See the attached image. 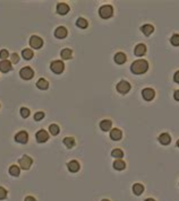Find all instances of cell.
Masks as SVG:
<instances>
[{"label": "cell", "mask_w": 179, "mask_h": 201, "mask_svg": "<svg viewBox=\"0 0 179 201\" xmlns=\"http://www.w3.org/2000/svg\"><path fill=\"white\" fill-rule=\"evenodd\" d=\"M149 69V62L144 59H138L134 61L130 66V71L135 75H142Z\"/></svg>", "instance_id": "1"}, {"label": "cell", "mask_w": 179, "mask_h": 201, "mask_svg": "<svg viewBox=\"0 0 179 201\" xmlns=\"http://www.w3.org/2000/svg\"><path fill=\"white\" fill-rule=\"evenodd\" d=\"M99 15L101 16V18L103 19H108V18H110L111 16L114 15V8L111 5H105V6H102L101 8L99 9Z\"/></svg>", "instance_id": "2"}, {"label": "cell", "mask_w": 179, "mask_h": 201, "mask_svg": "<svg viewBox=\"0 0 179 201\" xmlns=\"http://www.w3.org/2000/svg\"><path fill=\"white\" fill-rule=\"evenodd\" d=\"M50 69L54 71V74H61L64 69H65V65L60 60H54V61H52L50 63Z\"/></svg>", "instance_id": "3"}, {"label": "cell", "mask_w": 179, "mask_h": 201, "mask_svg": "<svg viewBox=\"0 0 179 201\" xmlns=\"http://www.w3.org/2000/svg\"><path fill=\"white\" fill-rule=\"evenodd\" d=\"M116 88L120 94H127L130 91V84L127 80H120L119 83L117 84Z\"/></svg>", "instance_id": "4"}, {"label": "cell", "mask_w": 179, "mask_h": 201, "mask_svg": "<svg viewBox=\"0 0 179 201\" xmlns=\"http://www.w3.org/2000/svg\"><path fill=\"white\" fill-rule=\"evenodd\" d=\"M32 158H31L30 156H27V155H23V157H22L21 159H19V162H18V164H19V166H21V169H30L31 165H32Z\"/></svg>", "instance_id": "5"}, {"label": "cell", "mask_w": 179, "mask_h": 201, "mask_svg": "<svg viewBox=\"0 0 179 201\" xmlns=\"http://www.w3.org/2000/svg\"><path fill=\"white\" fill-rule=\"evenodd\" d=\"M19 75H21V77L25 80H30L33 78L34 76V71H33L32 68L30 67H24V68H22L21 71H19Z\"/></svg>", "instance_id": "6"}, {"label": "cell", "mask_w": 179, "mask_h": 201, "mask_svg": "<svg viewBox=\"0 0 179 201\" xmlns=\"http://www.w3.org/2000/svg\"><path fill=\"white\" fill-rule=\"evenodd\" d=\"M30 45H31V47L38 50V49L42 47V45H43V40H42L40 36L32 35L31 36V39H30Z\"/></svg>", "instance_id": "7"}, {"label": "cell", "mask_w": 179, "mask_h": 201, "mask_svg": "<svg viewBox=\"0 0 179 201\" xmlns=\"http://www.w3.org/2000/svg\"><path fill=\"white\" fill-rule=\"evenodd\" d=\"M15 140L19 144H26L28 141V133L26 131H19L15 136Z\"/></svg>", "instance_id": "8"}, {"label": "cell", "mask_w": 179, "mask_h": 201, "mask_svg": "<svg viewBox=\"0 0 179 201\" xmlns=\"http://www.w3.org/2000/svg\"><path fill=\"white\" fill-rule=\"evenodd\" d=\"M35 138H36V141L40 142V144H42V142L48 141L49 135H48V132H47L45 130H40V131H38V132H36Z\"/></svg>", "instance_id": "9"}, {"label": "cell", "mask_w": 179, "mask_h": 201, "mask_svg": "<svg viewBox=\"0 0 179 201\" xmlns=\"http://www.w3.org/2000/svg\"><path fill=\"white\" fill-rule=\"evenodd\" d=\"M142 96L145 100H152L155 96V92L154 89L152 88H144L142 91Z\"/></svg>", "instance_id": "10"}, {"label": "cell", "mask_w": 179, "mask_h": 201, "mask_svg": "<svg viewBox=\"0 0 179 201\" xmlns=\"http://www.w3.org/2000/svg\"><path fill=\"white\" fill-rule=\"evenodd\" d=\"M134 53H135V56H144V54L146 53V45L143 44V43L137 44L134 49Z\"/></svg>", "instance_id": "11"}, {"label": "cell", "mask_w": 179, "mask_h": 201, "mask_svg": "<svg viewBox=\"0 0 179 201\" xmlns=\"http://www.w3.org/2000/svg\"><path fill=\"white\" fill-rule=\"evenodd\" d=\"M67 30H66V27L64 26H59L56 28L54 31V36L57 37V39H65L66 36H67Z\"/></svg>", "instance_id": "12"}, {"label": "cell", "mask_w": 179, "mask_h": 201, "mask_svg": "<svg viewBox=\"0 0 179 201\" xmlns=\"http://www.w3.org/2000/svg\"><path fill=\"white\" fill-rule=\"evenodd\" d=\"M67 167H68L69 172L76 173V172L79 171L81 165H79V163H78L77 160H70V162H68V164H67Z\"/></svg>", "instance_id": "13"}, {"label": "cell", "mask_w": 179, "mask_h": 201, "mask_svg": "<svg viewBox=\"0 0 179 201\" xmlns=\"http://www.w3.org/2000/svg\"><path fill=\"white\" fill-rule=\"evenodd\" d=\"M159 142H160V144H162V145H164V146L169 145V144L171 142L170 135H169V133H167V132L161 133V135L159 136Z\"/></svg>", "instance_id": "14"}, {"label": "cell", "mask_w": 179, "mask_h": 201, "mask_svg": "<svg viewBox=\"0 0 179 201\" xmlns=\"http://www.w3.org/2000/svg\"><path fill=\"white\" fill-rule=\"evenodd\" d=\"M12 62L8 61V60H3L0 62V71L1 72H8V71L12 70Z\"/></svg>", "instance_id": "15"}, {"label": "cell", "mask_w": 179, "mask_h": 201, "mask_svg": "<svg viewBox=\"0 0 179 201\" xmlns=\"http://www.w3.org/2000/svg\"><path fill=\"white\" fill-rule=\"evenodd\" d=\"M69 12V6L65 2H60L57 5V12L59 15H66Z\"/></svg>", "instance_id": "16"}, {"label": "cell", "mask_w": 179, "mask_h": 201, "mask_svg": "<svg viewBox=\"0 0 179 201\" xmlns=\"http://www.w3.org/2000/svg\"><path fill=\"white\" fill-rule=\"evenodd\" d=\"M115 62L118 63V65H122V63H125L126 60H127V56L124 52H118V53L115 54V58H114Z\"/></svg>", "instance_id": "17"}, {"label": "cell", "mask_w": 179, "mask_h": 201, "mask_svg": "<svg viewBox=\"0 0 179 201\" xmlns=\"http://www.w3.org/2000/svg\"><path fill=\"white\" fill-rule=\"evenodd\" d=\"M122 137V132L120 129H112V130L110 131V138L112 140H115V141H117V140H120Z\"/></svg>", "instance_id": "18"}, {"label": "cell", "mask_w": 179, "mask_h": 201, "mask_svg": "<svg viewBox=\"0 0 179 201\" xmlns=\"http://www.w3.org/2000/svg\"><path fill=\"white\" fill-rule=\"evenodd\" d=\"M111 127H112V122H111V120L105 119V120H102V121L100 122V128H101L102 131H109L111 129Z\"/></svg>", "instance_id": "19"}, {"label": "cell", "mask_w": 179, "mask_h": 201, "mask_svg": "<svg viewBox=\"0 0 179 201\" xmlns=\"http://www.w3.org/2000/svg\"><path fill=\"white\" fill-rule=\"evenodd\" d=\"M141 31L144 33V35L149 36L154 32V27L152 25H150V24H145V25H143V26L141 27Z\"/></svg>", "instance_id": "20"}, {"label": "cell", "mask_w": 179, "mask_h": 201, "mask_svg": "<svg viewBox=\"0 0 179 201\" xmlns=\"http://www.w3.org/2000/svg\"><path fill=\"white\" fill-rule=\"evenodd\" d=\"M114 169L117 171H122L126 169V163L122 159H116L114 162Z\"/></svg>", "instance_id": "21"}, {"label": "cell", "mask_w": 179, "mask_h": 201, "mask_svg": "<svg viewBox=\"0 0 179 201\" xmlns=\"http://www.w3.org/2000/svg\"><path fill=\"white\" fill-rule=\"evenodd\" d=\"M144 191V185L141 183H135L133 185V192L135 195H141Z\"/></svg>", "instance_id": "22"}, {"label": "cell", "mask_w": 179, "mask_h": 201, "mask_svg": "<svg viewBox=\"0 0 179 201\" xmlns=\"http://www.w3.org/2000/svg\"><path fill=\"white\" fill-rule=\"evenodd\" d=\"M36 87H38L39 89L44 91V89H48L49 83L44 79V78H40V79L38 80V83H36Z\"/></svg>", "instance_id": "23"}, {"label": "cell", "mask_w": 179, "mask_h": 201, "mask_svg": "<svg viewBox=\"0 0 179 201\" xmlns=\"http://www.w3.org/2000/svg\"><path fill=\"white\" fill-rule=\"evenodd\" d=\"M9 174L15 176V178H18L19 174H21V169H19V167L17 165H12L9 167Z\"/></svg>", "instance_id": "24"}, {"label": "cell", "mask_w": 179, "mask_h": 201, "mask_svg": "<svg viewBox=\"0 0 179 201\" xmlns=\"http://www.w3.org/2000/svg\"><path fill=\"white\" fill-rule=\"evenodd\" d=\"M60 56H61V58H63L64 60H68L72 58L73 51L70 50V49H64V50H61V52H60Z\"/></svg>", "instance_id": "25"}, {"label": "cell", "mask_w": 179, "mask_h": 201, "mask_svg": "<svg viewBox=\"0 0 179 201\" xmlns=\"http://www.w3.org/2000/svg\"><path fill=\"white\" fill-rule=\"evenodd\" d=\"M111 156L115 157L116 159H121L122 157H124V151L121 149H119V148H116V149L111 151Z\"/></svg>", "instance_id": "26"}, {"label": "cell", "mask_w": 179, "mask_h": 201, "mask_svg": "<svg viewBox=\"0 0 179 201\" xmlns=\"http://www.w3.org/2000/svg\"><path fill=\"white\" fill-rule=\"evenodd\" d=\"M76 26L79 27V28H86V27L89 26V23H87V21L85 18L79 17L77 21H76Z\"/></svg>", "instance_id": "27"}, {"label": "cell", "mask_w": 179, "mask_h": 201, "mask_svg": "<svg viewBox=\"0 0 179 201\" xmlns=\"http://www.w3.org/2000/svg\"><path fill=\"white\" fill-rule=\"evenodd\" d=\"M22 56L25 60H31L33 58V51L31 49H25V50L22 51Z\"/></svg>", "instance_id": "28"}, {"label": "cell", "mask_w": 179, "mask_h": 201, "mask_svg": "<svg viewBox=\"0 0 179 201\" xmlns=\"http://www.w3.org/2000/svg\"><path fill=\"white\" fill-rule=\"evenodd\" d=\"M64 144L66 145V147L72 148L75 146V139L73 137H66L65 139H64Z\"/></svg>", "instance_id": "29"}, {"label": "cell", "mask_w": 179, "mask_h": 201, "mask_svg": "<svg viewBox=\"0 0 179 201\" xmlns=\"http://www.w3.org/2000/svg\"><path fill=\"white\" fill-rule=\"evenodd\" d=\"M49 131H50L51 135L57 136L58 133L60 132V129H59V127H58L57 124H50V127H49Z\"/></svg>", "instance_id": "30"}, {"label": "cell", "mask_w": 179, "mask_h": 201, "mask_svg": "<svg viewBox=\"0 0 179 201\" xmlns=\"http://www.w3.org/2000/svg\"><path fill=\"white\" fill-rule=\"evenodd\" d=\"M170 42H171V44H172V45H175V47H178V45H179V34H173V35L171 36Z\"/></svg>", "instance_id": "31"}, {"label": "cell", "mask_w": 179, "mask_h": 201, "mask_svg": "<svg viewBox=\"0 0 179 201\" xmlns=\"http://www.w3.org/2000/svg\"><path fill=\"white\" fill-rule=\"evenodd\" d=\"M21 115H22V118H24V119L28 118V116H30V110L27 109V107H22Z\"/></svg>", "instance_id": "32"}, {"label": "cell", "mask_w": 179, "mask_h": 201, "mask_svg": "<svg viewBox=\"0 0 179 201\" xmlns=\"http://www.w3.org/2000/svg\"><path fill=\"white\" fill-rule=\"evenodd\" d=\"M7 198V190L3 186H0V200H3V199Z\"/></svg>", "instance_id": "33"}, {"label": "cell", "mask_w": 179, "mask_h": 201, "mask_svg": "<svg viewBox=\"0 0 179 201\" xmlns=\"http://www.w3.org/2000/svg\"><path fill=\"white\" fill-rule=\"evenodd\" d=\"M43 118H44V112H36L34 114V120L35 121H41Z\"/></svg>", "instance_id": "34"}, {"label": "cell", "mask_w": 179, "mask_h": 201, "mask_svg": "<svg viewBox=\"0 0 179 201\" xmlns=\"http://www.w3.org/2000/svg\"><path fill=\"white\" fill-rule=\"evenodd\" d=\"M8 56H9V53H8V51H7V50H1V51H0V59L6 60Z\"/></svg>", "instance_id": "35"}, {"label": "cell", "mask_w": 179, "mask_h": 201, "mask_svg": "<svg viewBox=\"0 0 179 201\" xmlns=\"http://www.w3.org/2000/svg\"><path fill=\"white\" fill-rule=\"evenodd\" d=\"M10 60H12L13 63H17V62L19 61V56H18L17 53H13L12 56H10Z\"/></svg>", "instance_id": "36"}, {"label": "cell", "mask_w": 179, "mask_h": 201, "mask_svg": "<svg viewBox=\"0 0 179 201\" xmlns=\"http://www.w3.org/2000/svg\"><path fill=\"white\" fill-rule=\"evenodd\" d=\"M173 80H175V83L179 84V70L176 71V74L173 75Z\"/></svg>", "instance_id": "37"}, {"label": "cell", "mask_w": 179, "mask_h": 201, "mask_svg": "<svg viewBox=\"0 0 179 201\" xmlns=\"http://www.w3.org/2000/svg\"><path fill=\"white\" fill-rule=\"evenodd\" d=\"M173 98L176 100H179V91H176V92L173 93Z\"/></svg>", "instance_id": "38"}, {"label": "cell", "mask_w": 179, "mask_h": 201, "mask_svg": "<svg viewBox=\"0 0 179 201\" xmlns=\"http://www.w3.org/2000/svg\"><path fill=\"white\" fill-rule=\"evenodd\" d=\"M24 201H36V200H35V198H33V197L28 195V197H26V198L24 199Z\"/></svg>", "instance_id": "39"}, {"label": "cell", "mask_w": 179, "mask_h": 201, "mask_svg": "<svg viewBox=\"0 0 179 201\" xmlns=\"http://www.w3.org/2000/svg\"><path fill=\"white\" fill-rule=\"evenodd\" d=\"M145 201H155L154 199H152V198H149V199H146Z\"/></svg>", "instance_id": "40"}, {"label": "cell", "mask_w": 179, "mask_h": 201, "mask_svg": "<svg viewBox=\"0 0 179 201\" xmlns=\"http://www.w3.org/2000/svg\"><path fill=\"white\" fill-rule=\"evenodd\" d=\"M177 147H178V148H179V139H178V140H177Z\"/></svg>", "instance_id": "41"}, {"label": "cell", "mask_w": 179, "mask_h": 201, "mask_svg": "<svg viewBox=\"0 0 179 201\" xmlns=\"http://www.w3.org/2000/svg\"><path fill=\"white\" fill-rule=\"evenodd\" d=\"M101 201H110L109 199H103V200H101Z\"/></svg>", "instance_id": "42"}]
</instances>
